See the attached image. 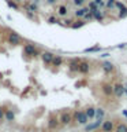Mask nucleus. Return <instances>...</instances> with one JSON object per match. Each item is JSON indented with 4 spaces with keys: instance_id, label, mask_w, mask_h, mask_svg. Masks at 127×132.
Segmentation results:
<instances>
[{
    "instance_id": "1",
    "label": "nucleus",
    "mask_w": 127,
    "mask_h": 132,
    "mask_svg": "<svg viewBox=\"0 0 127 132\" xmlns=\"http://www.w3.org/2000/svg\"><path fill=\"white\" fill-rule=\"evenodd\" d=\"M59 120H60L61 125H70L74 120V113H71V111H68V110H63L59 114Z\"/></svg>"
},
{
    "instance_id": "2",
    "label": "nucleus",
    "mask_w": 127,
    "mask_h": 132,
    "mask_svg": "<svg viewBox=\"0 0 127 132\" xmlns=\"http://www.w3.org/2000/svg\"><path fill=\"white\" fill-rule=\"evenodd\" d=\"M74 120L79 124V125H86L89 122V118L86 116L85 110H75L74 111Z\"/></svg>"
},
{
    "instance_id": "3",
    "label": "nucleus",
    "mask_w": 127,
    "mask_h": 132,
    "mask_svg": "<svg viewBox=\"0 0 127 132\" xmlns=\"http://www.w3.org/2000/svg\"><path fill=\"white\" fill-rule=\"evenodd\" d=\"M90 69H92V66H90L89 62L85 61V59H81V62H79V73L82 74V76H88V74L90 73Z\"/></svg>"
},
{
    "instance_id": "4",
    "label": "nucleus",
    "mask_w": 127,
    "mask_h": 132,
    "mask_svg": "<svg viewBox=\"0 0 127 132\" xmlns=\"http://www.w3.org/2000/svg\"><path fill=\"white\" fill-rule=\"evenodd\" d=\"M112 87H113V95L118 99H120L123 95H124V85H123L122 82H115Z\"/></svg>"
},
{
    "instance_id": "5",
    "label": "nucleus",
    "mask_w": 127,
    "mask_h": 132,
    "mask_svg": "<svg viewBox=\"0 0 127 132\" xmlns=\"http://www.w3.org/2000/svg\"><path fill=\"white\" fill-rule=\"evenodd\" d=\"M101 92L105 95L107 98H111L113 95V87L109 82H102L101 84Z\"/></svg>"
},
{
    "instance_id": "6",
    "label": "nucleus",
    "mask_w": 127,
    "mask_h": 132,
    "mask_svg": "<svg viewBox=\"0 0 127 132\" xmlns=\"http://www.w3.org/2000/svg\"><path fill=\"white\" fill-rule=\"evenodd\" d=\"M101 129L102 132H113L115 131V124L112 120H104L101 124Z\"/></svg>"
},
{
    "instance_id": "7",
    "label": "nucleus",
    "mask_w": 127,
    "mask_h": 132,
    "mask_svg": "<svg viewBox=\"0 0 127 132\" xmlns=\"http://www.w3.org/2000/svg\"><path fill=\"white\" fill-rule=\"evenodd\" d=\"M102 121H104V120H96L94 122L89 124V125H86V127H85V132H92V131H96L97 128H101Z\"/></svg>"
},
{
    "instance_id": "8",
    "label": "nucleus",
    "mask_w": 127,
    "mask_h": 132,
    "mask_svg": "<svg viewBox=\"0 0 127 132\" xmlns=\"http://www.w3.org/2000/svg\"><path fill=\"white\" fill-rule=\"evenodd\" d=\"M101 68H102V70H104V73L105 74H111L115 70V66H113V63H111V62H108V61H104L101 63Z\"/></svg>"
},
{
    "instance_id": "9",
    "label": "nucleus",
    "mask_w": 127,
    "mask_h": 132,
    "mask_svg": "<svg viewBox=\"0 0 127 132\" xmlns=\"http://www.w3.org/2000/svg\"><path fill=\"white\" fill-rule=\"evenodd\" d=\"M85 113H86V116H88L89 120L96 118V107H94V106H88L85 109Z\"/></svg>"
},
{
    "instance_id": "10",
    "label": "nucleus",
    "mask_w": 127,
    "mask_h": 132,
    "mask_svg": "<svg viewBox=\"0 0 127 132\" xmlns=\"http://www.w3.org/2000/svg\"><path fill=\"white\" fill-rule=\"evenodd\" d=\"M115 132H127V124L124 122H119L115 127Z\"/></svg>"
},
{
    "instance_id": "11",
    "label": "nucleus",
    "mask_w": 127,
    "mask_h": 132,
    "mask_svg": "<svg viewBox=\"0 0 127 132\" xmlns=\"http://www.w3.org/2000/svg\"><path fill=\"white\" fill-rule=\"evenodd\" d=\"M93 19L97 21V22H101V21L104 19V14H102V11H101V10H97V11L93 14Z\"/></svg>"
},
{
    "instance_id": "12",
    "label": "nucleus",
    "mask_w": 127,
    "mask_h": 132,
    "mask_svg": "<svg viewBox=\"0 0 127 132\" xmlns=\"http://www.w3.org/2000/svg\"><path fill=\"white\" fill-rule=\"evenodd\" d=\"M105 116V110L101 109V107H97L96 109V120H104Z\"/></svg>"
},
{
    "instance_id": "13",
    "label": "nucleus",
    "mask_w": 127,
    "mask_h": 132,
    "mask_svg": "<svg viewBox=\"0 0 127 132\" xmlns=\"http://www.w3.org/2000/svg\"><path fill=\"white\" fill-rule=\"evenodd\" d=\"M115 8H118V10L119 11H123V10H126V6H124V4H123L122 2H118V0H116V3H115Z\"/></svg>"
},
{
    "instance_id": "14",
    "label": "nucleus",
    "mask_w": 127,
    "mask_h": 132,
    "mask_svg": "<svg viewBox=\"0 0 127 132\" xmlns=\"http://www.w3.org/2000/svg\"><path fill=\"white\" fill-rule=\"evenodd\" d=\"M115 3H116V0H107V3H105V8H108V10L113 8V7H115Z\"/></svg>"
},
{
    "instance_id": "15",
    "label": "nucleus",
    "mask_w": 127,
    "mask_h": 132,
    "mask_svg": "<svg viewBox=\"0 0 127 132\" xmlns=\"http://www.w3.org/2000/svg\"><path fill=\"white\" fill-rule=\"evenodd\" d=\"M100 47L98 45H96V47H90V48H86L85 50V52H94V51H100Z\"/></svg>"
},
{
    "instance_id": "16",
    "label": "nucleus",
    "mask_w": 127,
    "mask_h": 132,
    "mask_svg": "<svg viewBox=\"0 0 127 132\" xmlns=\"http://www.w3.org/2000/svg\"><path fill=\"white\" fill-rule=\"evenodd\" d=\"M124 16H127V8L119 12V18H120V19H122V18H124Z\"/></svg>"
},
{
    "instance_id": "17",
    "label": "nucleus",
    "mask_w": 127,
    "mask_h": 132,
    "mask_svg": "<svg viewBox=\"0 0 127 132\" xmlns=\"http://www.w3.org/2000/svg\"><path fill=\"white\" fill-rule=\"evenodd\" d=\"M109 55H111V54H109V52H105V54H101V55H100V56H101V58H108Z\"/></svg>"
},
{
    "instance_id": "18",
    "label": "nucleus",
    "mask_w": 127,
    "mask_h": 132,
    "mask_svg": "<svg viewBox=\"0 0 127 132\" xmlns=\"http://www.w3.org/2000/svg\"><path fill=\"white\" fill-rule=\"evenodd\" d=\"M123 116H124V117H127V110H123Z\"/></svg>"
},
{
    "instance_id": "19",
    "label": "nucleus",
    "mask_w": 127,
    "mask_h": 132,
    "mask_svg": "<svg viewBox=\"0 0 127 132\" xmlns=\"http://www.w3.org/2000/svg\"><path fill=\"white\" fill-rule=\"evenodd\" d=\"M124 95H127V84L124 85Z\"/></svg>"
}]
</instances>
